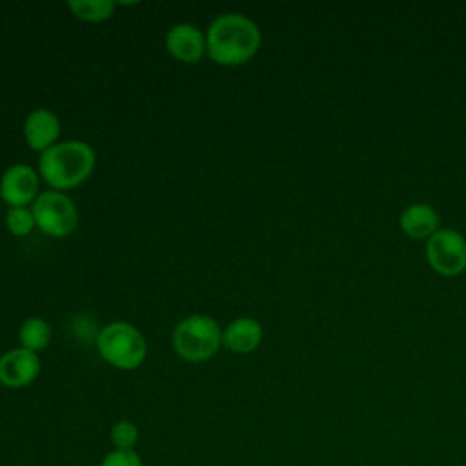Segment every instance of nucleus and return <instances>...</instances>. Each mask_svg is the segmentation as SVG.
<instances>
[{"label":"nucleus","instance_id":"obj_1","mask_svg":"<svg viewBox=\"0 0 466 466\" xmlns=\"http://www.w3.org/2000/svg\"><path fill=\"white\" fill-rule=\"evenodd\" d=\"M258 47L260 29L240 13L217 16L206 31V53L220 66H240L253 58Z\"/></svg>","mask_w":466,"mask_h":466},{"label":"nucleus","instance_id":"obj_2","mask_svg":"<svg viewBox=\"0 0 466 466\" xmlns=\"http://www.w3.org/2000/svg\"><path fill=\"white\" fill-rule=\"evenodd\" d=\"M95 167V151L84 140H66L40 153L38 173L55 189H71L82 184Z\"/></svg>","mask_w":466,"mask_h":466},{"label":"nucleus","instance_id":"obj_3","mask_svg":"<svg viewBox=\"0 0 466 466\" xmlns=\"http://www.w3.org/2000/svg\"><path fill=\"white\" fill-rule=\"evenodd\" d=\"M222 346V331L215 319L208 315H189L173 329V348L187 362L211 359Z\"/></svg>","mask_w":466,"mask_h":466},{"label":"nucleus","instance_id":"obj_4","mask_svg":"<svg viewBox=\"0 0 466 466\" xmlns=\"http://www.w3.org/2000/svg\"><path fill=\"white\" fill-rule=\"evenodd\" d=\"M96 348L102 359L118 370L138 368L147 353L144 335L129 322H111L96 335Z\"/></svg>","mask_w":466,"mask_h":466},{"label":"nucleus","instance_id":"obj_5","mask_svg":"<svg viewBox=\"0 0 466 466\" xmlns=\"http://www.w3.org/2000/svg\"><path fill=\"white\" fill-rule=\"evenodd\" d=\"M35 224L51 237H67L78 226V209L62 191L38 193L31 204Z\"/></svg>","mask_w":466,"mask_h":466},{"label":"nucleus","instance_id":"obj_6","mask_svg":"<svg viewBox=\"0 0 466 466\" xmlns=\"http://www.w3.org/2000/svg\"><path fill=\"white\" fill-rule=\"evenodd\" d=\"M428 260L442 275H457L466 268V240L455 229H439L428 240Z\"/></svg>","mask_w":466,"mask_h":466},{"label":"nucleus","instance_id":"obj_7","mask_svg":"<svg viewBox=\"0 0 466 466\" xmlns=\"http://www.w3.org/2000/svg\"><path fill=\"white\" fill-rule=\"evenodd\" d=\"M38 197V175L27 164L7 167L0 178V198L9 208H25Z\"/></svg>","mask_w":466,"mask_h":466},{"label":"nucleus","instance_id":"obj_8","mask_svg":"<svg viewBox=\"0 0 466 466\" xmlns=\"http://www.w3.org/2000/svg\"><path fill=\"white\" fill-rule=\"evenodd\" d=\"M40 373V357L25 348H15L0 357V384L5 388H24Z\"/></svg>","mask_w":466,"mask_h":466},{"label":"nucleus","instance_id":"obj_9","mask_svg":"<svg viewBox=\"0 0 466 466\" xmlns=\"http://www.w3.org/2000/svg\"><path fill=\"white\" fill-rule=\"evenodd\" d=\"M166 47L173 58L193 64L206 53V35H202L193 24H175L166 35Z\"/></svg>","mask_w":466,"mask_h":466},{"label":"nucleus","instance_id":"obj_10","mask_svg":"<svg viewBox=\"0 0 466 466\" xmlns=\"http://www.w3.org/2000/svg\"><path fill=\"white\" fill-rule=\"evenodd\" d=\"M60 135L58 116L49 109H33L24 122V137L33 151L44 153L56 144Z\"/></svg>","mask_w":466,"mask_h":466},{"label":"nucleus","instance_id":"obj_11","mask_svg":"<svg viewBox=\"0 0 466 466\" xmlns=\"http://www.w3.org/2000/svg\"><path fill=\"white\" fill-rule=\"evenodd\" d=\"M262 340V326L251 317L231 320L222 331V346L233 353H251Z\"/></svg>","mask_w":466,"mask_h":466},{"label":"nucleus","instance_id":"obj_12","mask_svg":"<svg viewBox=\"0 0 466 466\" xmlns=\"http://www.w3.org/2000/svg\"><path fill=\"white\" fill-rule=\"evenodd\" d=\"M439 215L428 204H413L406 208L400 215V228L404 233L415 238H422L431 235L437 229Z\"/></svg>","mask_w":466,"mask_h":466},{"label":"nucleus","instance_id":"obj_13","mask_svg":"<svg viewBox=\"0 0 466 466\" xmlns=\"http://www.w3.org/2000/svg\"><path fill=\"white\" fill-rule=\"evenodd\" d=\"M22 348L38 353L51 342V326L40 317H29L18 329Z\"/></svg>","mask_w":466,"mask_h":466},{"label":"nucleus","instance_id":"obj_14","mask_svg":"<svg viewBox=\"0 0 466 466\" xmlns=\"http://www.w3.org/2000/svg\"><path fill=\"white\" fill-rule=\"evenodd\" d=\"M67 7L73 15L86 22H102L113 15V0H69Z\"/></svg>","mask_w":466,"mask_h":466},{"label":"nucleus","instance_id":"obj_15","mask_svg":"<svg viewBox=\"0 0 466 466\" xmlns=\"http://www.w3.org/2000/svg\"><path fill=\"white\" fill-rule=\"evenodd\" d=\"M109 439L115 450H135V444L138 441V428L131 420L122 419L111 426Z\"/></svg>","mask_w":466,"mask_h":466},{"label":"nucleus","instance_id":"obj_16","mask_svg":"<svg viewBox=\"0 0 466 466\" xmlns=\"http://www.w3.org/2000/svg\"><path fill=\"white\" fill-rule=\"evenodd\" d=\"M5 224L15 237H25L36 226L33 211L27 208H9L5 215Z\"/></svg>","mask_w":466,"mask_h":466},{"label":"nucleus","instance_id":"obj_17","mask_svg":"<svg viewBox=\"0 0 466 466\" xmlns=\"http://www.w3.org/2000/svg\"><path fill=\"white\" fill-rule=\"evenodd\" d=\"M100 466H144L140 455L135 450H113L109 451Z\"/></svg>","mask_w":466,"mask_h":466}]
</instances>
